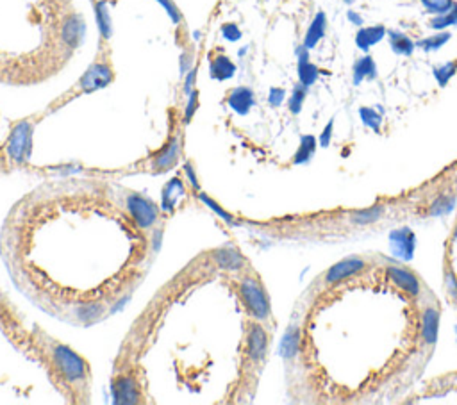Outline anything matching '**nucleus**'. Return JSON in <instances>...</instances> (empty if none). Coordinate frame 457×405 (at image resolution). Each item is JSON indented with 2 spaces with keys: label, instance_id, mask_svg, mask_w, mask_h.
<instances>
[{
  "label": "nucleus",
  "instance_id": "1",
  "mask_svg": "<svg viewBox=\"0 0 457 405\" xmlns=\"http://www.w3.org/2000/svg\"><path fill=\"white\" fill-rule=\"evenodd\" d=\"M50 355L52 363L59 375L70 384H84L88 380L90 369H88L86 361L77 355L72 348L61 343H50Z\"/></svg>",
  "mask_w": 457,
  "mask_h": 405
},
{
  "label": "nucleus",
  "instance_id": "2",
  "mask_svg": "<svg viewBox=\"0 0 457 405\" xmlns=\"http://www.w3.org/2000/svg\"><path fill=\"white\" fill-rule=\"evenodd\" d=\"M238 289H240L241 302H243L254 319L264 322V319L270 318V300H268L267 291H264V287L261 286L258 278H241Z\"/></svg>",
  "mask_w": 457,
  "mask_h": 405
},
{
  "label": "nucleus",
  "instance_id": "3",
  "mask_svg": "<svg viewBox=\"0 0 457 405\" xmlns=\"http://www.w3.org/2000/svg\"><path fill=\"white\" fill-rule=\"evenodd\" d=\"M32 132H34V125L29 120H22V122L14 123V127L11 129L5 151H8V157L14 164H23L31 157Z\"/></svg>",
  "mask_w": 457,
  "mask_h": 405
},
{
  "label": "nucleus",
  "instance_id": "4",
  "mask_svg": "<svg viewBox=\"0 0 457 405\" xmlns=\"http://www.w3.org/2000/svg\"><path fill=\"white\" fill-rule=\"evenodd\" d=\"M125 207L132 216L138 228H152L159 220L158 205L138 193H129L125 196Z\"/></svg>",
  "mask_w": 457,
  "mask_h": 405
},
{
  "label": "nucleus",
  "instance_id": "5",
  "mask_svg": "<svg viewBox=\"0 0 457 405\" xmlns=\"http://www.w3.org/2000/svg\"><path fill=\"white\" fill-rule=\"evenodd\" d=\"M111 81H113V72L109 68V64L95 63L84 72L77 86L82 93H93L109 86Z\"/></svg>",
  "mask_w": 457,
  "mask_h": 405
},
{
  "label": "nucleus",
  "instance_id": "6",
  "mask_svg": "<svg viewBox=\"0 0 457 405\" xmlns=\"http://www.w3.org/2000/svg\"><path fill=\"white\" fill-rule=\"evenodd\" d=\"M389 248L397 259L411 261L417 248V236L409 227H400L389 234Z\"/></svg>",
  "mask_w": 457,
  "mask_h": 405
},
{
  "label": "nucleus",
  "instance_id": "7",
  "mask_svg": "<svg viewBox=\"0 0 457 405\" xmlns=\"http://www.w3.org/2000/svg\"><path fill=\"white\" fill-rule=\"evenodd\" d=\"M268 352V334L259 322H252L247 330V355L254 365L263 363Z\"/></svg>",
  "mask_w": 457,
  "mask_h": 405
},
{
  "label": "nucleus",
  "instance_id": "8",
  "mask_svg": "<svg viewBox=\"0 0 457 405\" xmlns=\"http://www.w3.org/2000/svg\"><path fill=\"white\" fill-rule=\"evenodd\" d=\"M113 396L116 404H140L141 387L134 375H122L113 382Z\"/></svg>",
  "mask_w": 457,
  "mask_h": 405
},
{
  "label": "nucleus",
  "instance_id": "9",
  "mask_svg": "<svg viewBox=\"0 0 457 405\" xmlns=\"http://www.w3.org/2000/svg\"><path fill=\"white\" fill-rule=\"evenodd\" d=\"M365 266H367V263H365V259H361V257H347V259L336 263L332 268H329V272L325 274V283H341L345 278L359 274L361 270H365Z\"/></svg>",
  "mask_w": 457,
  "mask_h": 405
},
{
  "label": "nucleus",
  "instance_id": "10",
  "mask_svg": "<svg viewBox=\"0 0 457 405\" xmlns=\"http://www.w3.org/2000/svg\"><path fill=\"white\" fill-rule=\"evenodd\" d=\"M211 257H213L218 268L229 270V272H238L245 266V257L240 254V250H236L232 246L217 248V250H213Z\"/></svg>",
  "mask_w": 457,
  "mask_h": 405
},
{
  "label": "nucleus",
  "instance_id": "11",
  "mask_svg": "<svg viewBox=\"0 0 457 405\" xmlns=\"http://www.w3.org/2000/svg\"><path fill=\"white\" fill-rule=\"evenodd\" d=\"M227 104H229V107H231L234 113L243 116V114L249 113L254 107V104H256V101H254V92L250 88L245 86L236 88V90H232V92L229 93V96H227Z\"/></svg>",
  "mask_w": 457,
  "mask_h": 405
},
{
  "label": "nucleus",
  "instance_id": "12",
  "mask_svg": "<svg viewBox=\"0 0 457 405\" xmlns=\"http://www.w3.org/2000/svg\"><path fill=\"white\" fill-rule=\"evenodd\" d=\"M82 34H84V22H82L81 16L72 14V16L64 20L63 29H61V38H63L64 45L70 47V49L79 47L81 45Z\"/></svg>",
  "mask_w": 457,
  "mask_h": 405
},
{
  "label": "nucleus",
  "instance_id": "13",
  "mask_svg": "<svg viewBox=\"0 0 457 405\" xmlns=\"http://www.w3.org/2000/svg\"><path fill=\"white\" fill-rule=\"evenodd\" d=\"M179 155H181V143H179V138H172L163 151L159 152V154H156L154 168L158 170V172H164V170L173 168L177 164V161H179Z\"/></svg>",
  "mask_w": 457,
  "mask_h": 405
},
{
  "label": "nucleus",
  "instance_id": "14",
  "mask_svg": "<svg viewBox=\"0 0 457 405\" xmlns=\"http://www.w3.org/2000/svg\"><path fill=\"white\" fill-rule=\"evenodd\" d=\"M388 275L397 286H400L402 289L411 293L412 296L420 295V280H418L417 275L411 274L409 270L399 268V266H389Z\"/></svg>",
  "mask_w": 457,
  "mask_h": 405
},
{
  "label": "nucleus",
  "instance_id": "15",
  "mask_svg": "<svg viewBox=\"0 0 457 405\" xmlns=\"http://www.w3.org/2000/svg\"><path fill=\"white\" fill-rule=\"evenodd\" d=\"M309 49L306 45L297 49V57H299V79L300 84L306 88L312 86L318 79V68L309 61Z\"/></svg>",
  "mask_w": 457,
  "mask_h": 405
},
{
  "label": "nucleus",
  "instance_id": "16",
  "mask_svg": "<svg viewBox=\"0 0 457 405\" xmlns=\"http://www.w3.org/2000/svg\"><path fill=\"white\" fill-rule=\"evenodd\" d=\"M439 330V311L436 307H427L421 316V337L427 345H434Z\"/></svg>",
  "mask_w": 457,
  "mask_h": 405
},
{
  "label": "nucleus",
  "instance_id": "17",
  "mask_svg": "<svg viewBox=\"0 0 457 405\" xmlns=\"http://www.w3.org/2000/svg\"><path fill=\"white\" fill-rule=\"evenodd\" d=\"M388 34L384 25H375V27H361L358 31V36H356V45L361 49V51L367 52L370 47L377 45L382 38Z\"/></svg>",
  "mask_w": 457,
  "mask_h": 405
},
{
  "label": "nucleus",
  "instance_id": "18",
  "mask_svg": "<svg viewBox=\"0 0 457 405\" xmlns=\"http://www.w3.org/2000/svg\"><path fill=\"white\" fill-rule=\"evenodd\" d=\"M365 79H377V64L371 55H362L354 63L352 82L358 86Z\"/></svg>",
  "mask_w": 457,
  "mask_h": 405
},
{
  "label": "nucleus",
  "instance_id": "19",
  "mask_svg": "<svg viewBox=\"0 0 457 405\" xmlns=\"http://www.w3.org/2000/svg\"><path fill=\"white\" fill-rule=\"evenodd\" d=\"M325 27H327V18L323 13H318L314 16V20L309 25L308 32H306V40H304V45L308 49H314L318 45V41L325 36Z\"/></svg>",
  "mask_w": 457,
  "mask_h": 405
},
{
  "label": "nucleus",
  "instance_id": "20",
  "mask_svg": "<svg viewBox=\"0 0 457 405\" xmlns=\"http://www.w3.org/2000/svg\"><path fill=\"white\" fill-rule=\"evenodd\" d=\"M236 72V66L227 55L220 54L211 61V77L217 81H227L231 79Z\"/></svg>",
  "mask_w": 457,
  "mask_h": 405
},
{
  "label": "nucleus",
  "instance_id": "21",
  "mask_svg": "<svg viewBox=\"0 0 457 405\" xmlns=\"http://www.w3.org/2000/svg\"><path fill=\"white\" fill-rule=\"evenodd\" d=\"M388 38L393 52L399 55H411L412 51H415V47H417L415 41L409 40V38L400 31H388Z\"/></svg>",
  "mask_w": 457,
  "mask_h": 405
},
{
  "label": "nucleus",
  "instance_id": "22",
  "mask_svg": "<svg viewBox=\"0 0 457 405\" xmlns=\"http://www.w3.org/2000/svg\"><path fill=\"white\" fill-rule=\"evenodd\" d=\"M181 195H184V186H182L181 179H173L166 184V187L163 190V209L164 211H172L175 207L177 200L181 198Z\"/></svg>",
  "mask_w": 457,
  "mask_h": 405
},
{
  "label": "nucleus",
  "instance_id": "23",
  "mask_svg": "<svg viewBox=\"0 0 457 405\" xmlns=\"http://www.w3.org/2000/svg\"><path fill=\"white\" fill-rule=\"evenodd\" d=\"M95 14L100 34H102L104 40H109V38H111V31H113V23H111V14H109V8L106 0H99V2H97Z\"/></svg>",
  "mask_w": 457,
  "mask_h": 405
},
{
  "label": "nucleus",
  "instance_id": "24",
  "mask_svg": "<svg viewBox=\"0 0 457 405\" xmlns=\"http://www.w3.org/2000/svg\"><path fill=\"white\" fill-rule=\"evenodd\" d=\"M299 346H300V330L297 327H290L281 341V355L282 357H286V359H290V357H293V355L299 352Z\"/></svg>",
  "mask_w": 457,
  "mask_h": 405
},
{
  "label": "nucleus",
  "instance_id": "25",
  "mask_svg": "<svg viewBox=\"0 0 457 405\" xmlns=\"http://www.w3.org/2000/svg\"><path fill=\"white\" fill-rule=\"evenodd\" d=\"M314 152H317V138L309 136V134L308 136H302L299 151H297V154H295V157H293V164L308 163Z\"/></svg>",
  "mask_w": 457,
  "mask_h": 405
},
{
  "label": "nucleus",
  "instance_id": "26",
  "mask_svg": "<svg viewBox=\"0 0 457 405\" xmlns=\"http://www.w3.org/2000/svg\"><path fill=\"white\" fill-rule=\"evenodd\" d=\"M384 205H373V207H370V209H362V211H358V213H354L352 216H350V220H352L354 223H358V225H368V223H373L377 222V220L384 214Z\"/></svg>",
  "mask_w": 457,
  "mask_h": 405
},
{
  "label": "nucleus",
  "instance_id": "27",
  "mask_svg": "<svg viewBox=\"0 0 457 405\" xmlns=\"http://www.w3.org/2000/svg\"><path fill=\"white\" fill-rule=\"evenodd\" d=\"M452 38V34L450 32H438L436 36H430V38H425V40L418 41L417 47H420V49H423L425 52H432V51H438V49H441V47L447 43L448 40Z\"/></svg>",
  "mask_w": 457,
  "mask_h": 405
},
{
  "label": "nucleus",
  "instance_id": "28",
  "mask_svg": "<svg viewBox=\"0 0 457 405\" xmlns=\"http://www.w3.org/2000/svg\"><path fill=\"white\" fill-rule=\"evenodd\" d=\"M456 205V196L454 195H441L436 198V202L430 205V214L432 216H441V214H450Z\"/></svg>",
  "mask_w": 457,
  "mask_h": 405
},
{
  "label": "nucleus",
  "instance_id": "29",
  "mask_svg": "<svg viewBox=\"0 0 457 405\" xmlns=\"http://www.w3.org/2000/svg\"><path fill=\"white\" fill-rule=\"evenodd\" d=\"M452 25H457V5H454L448 13L436 14L434 18L430 20V27L436 29V31H443V29L452 27Z\"/></svg>",
  "mask_w": 457,
  "mask_h": 405
},
{
  "label": "nucleus",
  "instance_id": "30",
  "mask_svg": "<svg viewBox=\"0 0 457 405\" xmlns=\"http://www.w3.org/2000/svg\"><path fill=\"white\" fill-rule=\"evenodd\" d=\"M456 72H457V61H448V63L436 66L434 77H436V81H438L439 86L443 88V86H447L448 81L456 75Z\"/></svg>",
  "mask_w": 457,
  "mask_h": 405
},
{
  "label": "nucleus",
  "instance_id": "31",
  "mask_svg": "<svg viewBox=\"0 0 457 405\" xmlns=\"http://www.w3.org/2000/svg\"><path fill=\"white\" fill-rule=\"evenodd\" d=\"M421 5L429 11L430 14H443L452 10L454 0H420Z\"/></svg>",
  "mask_w": 457,
  "mask_h": 405
},
{
  "label": "nucleus",
  "instance_id": "32",
  "mask_svg": "<svg viewBox=\"0 0 457 405\" xmlns=\"http://www.w3.org/2000/svg\"><path fill=\"white\" fill-rule=\"evenodd\" d=\"M359 114H361L362 123H365L367 127L373 129L375 132L380 131V125H382V116H380L375 109H371V107H361V109H359Z\"/></svg>",
  "mask_w": 457,
  "mask_h": 405
},
{
  "label": "nucleus",
  "instance_id": "33",
  "mask_svg": "<svg viewBox=\"0 0 457 405\" xmlns=\"http://www.w3.org/2000/svg\"><path fill=\"white\" fill-rule=\"evenodd\" d=\"M306 90H308V88L302 86V84L295 86L293 93H291L290 102H288V105H290V111L293 114H299L300 111H302L304 101H306Z\"/></svg>",
  "mask_w": 457,
  "mask_h": 405
},
{
  "label": "nucleus",
  "instance_id": "34",
  "mask_svg": "<svg viewBox=\"0 0 457 405\" xmlns=\"http://www.w3.org/2000/svg\"><path fill=\"white\" fill-rule=\"evenodd\" d=\"M200 200L204 202L206 205H209V207H211V209H213L214 213L218 214V216H222V218L225 220V222H229V223H232V222H234V218H232L231 214L227 213V211L223 209V207H220V205H218L217 202L213 200V198H209L208 195H200Z\"/></svg>",
  "mask_w": 457,
  "mask_h": 405
},
{
  "label": "nucleus",
  "instance_id": "35",
  "mask_svg": "<svg viewBox=\"0 0 457 405\" xmlns=\"http://www.w3.org/2000/svg\"><path fill=\"white\" fill-rule=\"evenodd\" d=\"M159 4L163 5L164 8V11H166L168 13V16H170V18H172V22L173 23H179L182 20V16H181V11H179V8H177L175 5V2H173V0H158Z\"/></svg>",
  "mask_w": 457,
  "mask_h": 405
},
{
  "label": "nucleus",
  "instance_id": "36",
  "mask_svg": "<svg viewBox=\"0 0 457 405\" xmlns=\"http://www.w3.org/2000/svg\"><path fill=\"white\" fill-rule=\"evenodd\" d=\"M222 36L229 41H238L241 38V31L236 23H225L222 27Z\"/></svg>",
  "mask_w": 457,
  "mask_h": 405
},
{
  "label": "nucleus",
  "instance_id": "37",
  "mask_svg": "<svg viewBox=\"0 0 457 405\" xmlns=\"http://www.w3.org/2000/svg\"><path fill=\"white\" fill-rule=\"evenodd\" d=\"M284 96L286 92L282 88H272L270 95H268V102H270V105H273V107H279V105L284 102Z\"/></svg>",
  "mask_w": 457,
  "mask_h": 405
},
{
  "label": "nucleus",
  "instance_id": "38",
  "mask_svg": "<svg viewBox=\"0 0 457 405\" xmlns=\"http://www.w3.org/2000/svg\"><path fill=\"white\" fill-rule=\"evenodd\" d=\"M197 107H199V93L193 90V92L190 93V102H188V107H186V116H184L186 122H190L191 116H193L195 111H197Z\"/></svg>",
  "mask_w": 457,
  "mask_h": 405
},
{
  "label": "nucleus",
  "instance_id": "39",
  "mask_svg": "<svg viewBox=\"0 0 457 405\" xmlns=\"http://www.w3.org/2000/svg\"><path fill=\"white\" fill-rule=\"evenodd\" d=\"M445 286H447L448 293L452 296L454 300H457V278L454 277L452 272H447L445 274Z\"/></svg>",
  "mask_w": 457,
  "mask_h": 405
},
{
  "label": "nucleus",
  "instance_id": "40",
  "mask_svg": "<svg viewBox=\"0 0 457 405\" xmlns=\"http://www.w3.org/2000/svg\"><path fill=\"white\" fill-rule=\"evenodd\" d=\"M332 127H334V120H331V122L327 123L325 129H323V132L320 134V145L321 146H329V143H331Z\"/></svg>",
  "mask_w": 457,
  "mask_h": 405
},
{
  "label": "nucleus",
  "instance_id": "41",
  "mask_svg": "<svg viewBox=\"0 0 457 405\" xmlns=\"http://www.w3.org/2000/svg\"><path fill=\"white\" fill-rule=\"evenodd\" d=\"M195 77H197V70H191L190 75H188V81H186V93H191L193 92V84H195Z\"/></svg>",
  "mask_w": 457,
  "mask_h": 405
},
{
  "label": "nucleus",
  "instance_id": "42",
  "mask_svg": "<svg viewBox=\"0 0 457 405\" xmlns=\"http://www.w3.org/2000/svg\"><path fill=\"white\" fill-rule=\"evenodd\" d=\"M186 173H188V177H190L191 184H193L195 190H199V183H197V177H195V172H191V164H186L184 166Z\"/></svg>",
  "mask_w": 457,
  "mask_h": 405
},
{
  "label": "nucleus",
  "instance_id": "43",
  "mask_svg": "<svg viewBox=\"0 0 457 405\" xmlns=\"http://www.w3.org/2000/svg\"><path fill=\"white\" fill-rule=\"evenodd\" d=\"M347 16H349V20L354 23V25H359V27H361V25H362V18H361V16H359L358 13H354V11H349V14H347Z\"/></svg>",
  "mask_w": 457,
  "mask_h": 405
},
{
  "label": "nucleus",
  "instance_id": "44",
  "mask_svg": "<svg viewBox=\"0 0 457 405\" xmlns=\"http://www.w3.org/2000/svg\"><path fill=\"white\" fill-rule=\"evenodd\" d=\"M345 2H347V4H352L354 0H345Z\"/></svg>",
  "mask_w": 457,
  "mask_h": 405
},
{
  "label": "nucleus",
  "instance_id": "45",
  "mask_svg": "<svg viewBox=\"0 0 457 405\" xmlns=\"http://www.w3.org/2000/svg\"><path fill=\"white\" fill-rule=\"evenodd\" d=\"M456 334H457V325H456Z\"/></svg>",
  "mask_w": 457,
  "mask_h": 405
},
{
  "label": "nucleus",
  "instance_id": "46",
  "mask_svg": "<svg viewBox=\"0 0 457 405\" xmlns=\"http://www.w3.org/2000/svg\"><path fill=\"white\" fill-rule=\"evenodd\" d=\"M456 237H457V233H456Z\"/></svg>",
  "mask_w": 457,
  "mask_h": 405
}]
</instances>
